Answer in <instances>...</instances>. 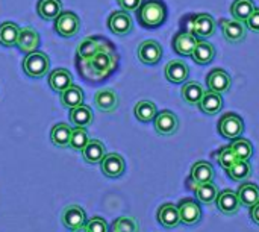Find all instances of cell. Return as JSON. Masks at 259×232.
I'll return each instance as SVG.
<instances>
[{
    "mask_svg": "<svg viewBox=\"0 0 259 232\" xmlns=\"http://www.w3.org/2000/svg\"><path fill=\"white\" fill-rule=\"evenodd\" d=\"M141 26L147 29L159 27L167 18V6L162 0H144L137 9Z\"/></svg>",
    "mask_w": 259,
    "mask_h": 232,
    "instance_id": "6da1fadb",
    "label": "cell"
},
{
    "mask_svg": "<svg viewBox=\"0 0 259 232\" xmlns=\"http://www.w3.org/2000/svg\"><path fill=\"white\" fill-rule=\"evenodd\" d=\"M90 65L93 68V71L97 74L99 79L106 78L115 67V56L112 55V52H108L105 47H99L96 50V53L90 58Z\"/></svg>",
    "mask_w": 259,
    "mask_h": 232,
    "instance_id": "7a4b0ae2",
    "label": "cell"
},
{
    "mask_svg": "<svg viewBox=\"0 0 259 232\" xmlns=\"http://www.w3.org/2000/svg\"><path fill=\"white\" fill-rule=\"evenodd\" d=\"M49 56L42 52H30L23 61V68L30 78H42L49 71Z\"/></svg>",
    "mask_w": 259,
    "mask_h": 232,
    "instance_id": "3957f363",
    "label": "cell"
},
{
    "mask_svg": "<svg viewBox=\"0 0 259 232\" xmlns=\"http://www.w3.org/2000/svg\"><path fill=\"white\" fill-rule=\"evenodd\" d=\"M188 32L194 33L197 38H209L215 33V20L209 14H194L190 17Z\"/></svg>",
    "mask_w": 259,
    "mask_h": 232,
    "instance_id": "277c9868",
    "label": "cell"
},
{
    "mask_svg": "<svg viewBox=\"0 0 259 232\" xmlns=\"http://www.w3.org/2000/svg\"><path fill=\"white\" fill-rule=\"evenodd\" d=\"M219 132L228 140H235L244 132V122L235 112H226L219 122Z\"/></svg>",
    "mask_w": 259,
    "mask_h": 232,
    "instance_id": "5b68a950",
    "label": "cell"
},
{
    "mask_svg": "<svg viewBox=\"0 0 259 232\" xmlns=\"http://www.w3.org/2000/svg\"><path fill=\"white\" fill-rule=\"evenodd\" d=\"M80 29V20L79 17L71 12V11H61L59 15L55 18V30L64 36V38H71L74 36Z\"/></svg>",
    "mask_w": 259,
    "mask_h": 232,
    "instance_id": "8992f818",
    "label": "cell"
},
{
    "mask_svg": "<svg viewBox=\"0 0 259 232\" xmlns=\"http://www.w3.org/2000/svg\"><path fill=\"white\" fill-rule=\"evenodd\" d=\"M61 222L62 225L70 229V231L76 232L77 229L83 228L85 222H87V214L85 210L79 205H68L64 208L62 216H61Z\"/></svg>",
    "mask_w": 259,
    "mask_h": 232,
    "instance_id": "52a82bcc",
    "label": "cell"
},
{
    "mask_svg": "<svg viewBox=\"0 0 259 232\" xmlns=\"http://www.w3.org/2000/svg\"><path fill=\"white\" fill-rule=\"evenodd\" d=\"M178 210H179V216H181V223H184V225L193 226V225L199 223L202 219L200 205L191 198L182 199L178 205Z\"/></svg>",
    "mask_w": 259,
    "mask_h": 232,
    "instance_id": "ba28073f",
    "label": "cell"
},
{
    "mask_svg": "<svg viewBox=\"0 0 259 232\" xmlns=\"http://www.w3.org/2000/svg\"><path fill=\"white\" fill-rule=\"evenodd\" d=\"M215 204H217V208L220 210V213H223L225 216H235L240 211V208L243 207L237 191L229 190V188L225 191H219Z\"/></svg>",
    "mask_w": 259,
    "mask_h": 232,
    "instance_id": "9c48e42d",
    "label": "cell"
},
{
    "mask_svg": "<svg viewBox=\"0 0 259 232\" xmlns=\"http://www.w3.org/2000/svg\"><path fill=\"white\" fill-rule=\"evenodd\" d=\"M153 123H155V131L159 135H164V137H168V135L176 134V131L179 128L178 117L171 111H168V109L158 112L156 117L153 119Z\"/></svg>",
    "mask_w": 259,
    "mask_h": 232,
    "instance_id": "30bf717a",
    "label": "cell"
},
{
    "mask_svg": "<svg viewBox=\"0 0 259 232\" xmlns=\"http://www.w3.org/2000/svg\"><path fill=\"white\" fill-rule=\"evenodd\" d=\"M102 173L108 178H120L126 170V163L121 155L118 153H106L103 160L100 161Z\"/></svg>",
    "mask_w": 259,
    "mask_h": 232,
    "instance_id": "8fae6325",
    "label": "cell"
},
{
    "mask_svg": "<svg viewBox=\"0 0 259 232\" xmlns=\"http://www.w3.org/2000/svg\"><path fill=\"white\" fill-rule=\"evenodd\" d=\"M138 58L143 64L155 65L162 58V47L155 40H146L138 47Z\"/></svg>",
    "mask_w": 259,
    "mask_h": 232,
    "instance_id": "7c38bea8",
    "label": "cell"
},
{
    "mask_svg": "<svg viewBox=\"0 0 259 232\" xmlns=\"http://www.w3.org/2000/svg\"><path fill=\"white\" fill-rule=\"evenodd\" d=\"M108 26H109L112 33L123 36L132 30L134 21H132V17L129 15L127 11H115L111 14L109 20H108Z\"/></svg>",
    "mask_w": 259,
    "mask_h": 232,
    "instance_id": "4fadbf2b",
    "label": "cell"
},
{
    "mask_svg": "<svg viewBox=\"0 0 259 232\" xmlns=\"http://www.w3.org/2000/svg\"><path fill=\"white\" fill-rule=\"evenodd\" d=\"M206 85L211 91L223 94L229 91L232 85V79L228 74V71H225L223 68H214L206 76Z\"/></svg>",
    "mask_w": 259,
    "mask_h": 232,
    "instance_id": "5bb4252c",
    "label": "cell"
},
{
    "mask_svg": "<svg viewBox=\"0 0 259 232\" xmlns=\"http://www.w3.org/2000/svg\"><path fill=\"white\" fill-rule=\"evenodd\" d=\"M222 32L229 43H241L247 35V27L238 20H220Z\"/></svg>",
    "mask_w": 259,
    "mask_h": 232,
    "instance_id": "9a60e30c",
    "label": "cell"
},
{
    "mask_svg": "<svg viewBox=\"0 0 259 232\" xmlns=\"http://www.w3.org/2000/svg\"><path fill=\"white\" fill-rule=\"evenodd\" d=\"M197 43H199V40L194 33H191L188 30H181L173 38V49L176 53H179L182 56H191Z\"/></svg>",
    "mask_w": 259,
    "mask_h": 232,
    "instance_id": "2e32d148",
    "label": "cell"
},
{
    "mask_svg": "<svg viewBox=\"0 0 259 232\" xmlns=\"http://www.w3.org/2000/svg\"><path fill=\"white\" fill-rule=\"evenodd\" d=\"M215 176L214 167L212 164H209L208 161H197L193 167H191V173H190V184L191 187L196 184H203V182H211Z\"/></svg>",
    "mask_w": 259,
    "mask_h": 232,
    "instance_id": "e0dca14e",
    "label": "cell"
},
{
    "mask_svg": "<svg viewBox=\"0 0 259 232\" xmlns=\"http://www.w3.org/2000/svg\"><path fill=\"white\" fill-rule=\"evenodd\" d=\"M165 78L173 82V84H182L188 79L190 74V68L188 65L181 61V59H173L165 65Z\"/></svg>",
    "mask_w": 259,
    "mask_h": 232,
    "instance_id": "ac0fdd59",
    "label": "cell"
},
{
    "mask_svg": "<svg viewBox=\"0 0 259 232\" xmlns=\"http://www.w3.org/2000/svg\"><path fill=\"white\" fill-rule=\"evenodd\" d=\"M197 106L200 108L202 112H205L208 115H215L223 108V97H222L220 93H215V91L209 90V91L203 93V96H202Z\"/></svg>",
    "mask_w": 259,
    "mask_h": 232,
    "instance_id": "d6986e66",
    "label": "cell"
},
{
    "mask_svg": "<svg viewBox=\"0 0 259 232\" xmlns=\"http://www.w3.org/2000/svg\"><path fill=\"white\" fill-rule=\"evenodd\" d=\"M158 222L164 226V228H176L181 223V216H179V210L175 204H164L159 207L158 210Z\"/></svg>",
    "mask_w": 259,
    "mask_h": 232,
    "instance_id": "ffe728a7",
    "label": "cell"
},
{
    "mask_svg": "<svg viewBox=\"0 0 259 232\" xmlns=\"http://www.w3.org/2000/svg\"><path fill=\"white\" fill-rule=\"evenodd\" d=\"M94 103L102 112H114L118 106V96L114 90H99L94 96Z\"/></svg>",
    "mask_w": 259,
    "mask_h": 232,
    "instance_id": "44dd1931",
    "label": "cell"
},
{
    "mask_svg": "<svg viewBox=\"0 0 259 232\" xmlns=\"http://www.w3.org/2000/svg\"><path fill=\"white\" fill-rule=\"evenodd\" d=\"M15 46L24 53L35 52L36 47L39 46V35L32 27H23V29H20Z\"/></svg>",
    "mask_w": 259,
    "mask_h": 232,
    "instance_id": "7402d4cb",
    "label": "cell"
},
{
    "mask_svg": "<svg viewBox=\"0 0 259 232\" xmlns=\"http://www.w3.org/2000/svg\"><path fill=\"white\" fill-rule=\"evenodd\" d=\"M105 155H106L105 144L99 140H90L87 146L82 149V157L88 164H100Z\"/></svg>",
    "mask_w": 259,
    "mask_h": 232,
    "instance_id": "603a6c76",
    "label": "cell"
},
{
    "mask_svg": "<svg viewBox=\"0 0 259 232\" xmlns=\"http://www.w3.org/2000/svg\"><path fill=\"white\" fill-rule=\"evenodd\" d=\"M73 84V76L67 68H56L49 74V85L53 91L62 93Z\"/></svg>",
    "mask_w": 259,
    "mask_h": 232,
    "instance_id": "cb8c5ba5",
    "label": "cell"
},
{
    "mask_svg": "<svg viewBox=\"0 0 259 232\" xmlns=\"http://www.w3.org/2000/svg\"><path fill=\"white\" fill-rule=\"evenodd\" d=\"M238 198H240V202L241 205L247 207V208H252L255 204L259 202V187L253 182H244L240 185L238 191H237Z\"/></svg>",
    "mask_w": 259,
    "mask_h": 232,
    "instance_id": "d4e9b609",
    "label": "cell"
},
{
    "mask_svg": "<svg viewBox=\"0 0 259 232\" xmlns=\"http://www.w3.org/2000/svg\"><path fill=\"white\" fill-rule=\"evenodd\" d=\"M191 58H193L197 64L206 65V64H209V62L215 58V49H214V46H212L211 43L199 40L197 46L194 47V52H193Z\"/></svg>",
    "mask_w": 259,
    "mask_h": 232,
    "instance_id": "484cf974",
    "label": "cell"
},
{
    "mask_svg": "<svg viewBox=\"0 0 259 232\" xmlns=\"http://www.w3.org/2000/svg\"><path fill=\"white\" fill-rule=\"evenodd\" d=\"M93 120H94V114H93L91 108L87 105H79V106L70 109V122L74 126L87 128L93 123Z\"/></svg>",
    "mask_w": 259,
    "mask_h": 232,
    "instance_id": "4316f807",
    "label": "cell"
},
{
    "mask_svg": "<svg viewBox=\"0 0 259 232\" xmlns=\"http://www.w3.org/2000/svg\"><path fill=\"white\" fill-rule=\"evenodd\" d=\"M228 176L235 181V182H244L247 179H250L252 176V166L249 161H243V160H237L228 170H226Z\"/></svg>",
    "mask_w": 259,
    "mask_h": 232,
    "instance_id": "83f0119b",
    "label": "cell"
},
{
    "mask_svg": "<svg viewBox=\"0 0 259 232\" xmlns=\"http://www.w3.org/2000/svg\"><path fill=\"white\" fill-rule=\"evenodd\" d=\"M193 190L196 193L197 201L202 204H208V205L215 202V199L219 196V188L212 181L203 182V184H196V185H193Z\"/></svg>",
    "mask_w": 259,
    "mask_h": 232,
    "instance_id": "f1b7e54d",
    "label": "cell"
},
{
    "mask_svg": "<svg viewBox=\"0 0 259 232\" xmlns=\"http://www.w3.org/2000/svg\"><path fill=\"white\" fill-rule=\"evenodd\" d=\"M83 102V91L80 87L71 84L68 88H65L62 93H61V103L62 106L65 108H76L79 105H82Z\"/></svg>",
    "mask_w": 259,
    "mask_h": 232,
    "instance_id": "f546056e",
    "label": "cell"
},
{
    "mask_svg": "<svg viewBox=\"0 0 259 232\" xmlns=\"http://www.w3.org/2000/svg\"><path fill=\"white\" fill-rule=\"evenodd\" d=\"M205 90L203 87L196 82V81H190L187 84H184L182 90H181V94H182V99L188 103V105H199L202 96H203Z\"/></svg>",
    "mask_w": 259,
    "mask_h": 232,
    "instance_id": "4dcf8cb0",
    "label": "cell"
},
{
    "mask_svg": "<svg viewBox=\"0 0 259 232\" xmlns=\"http://www.w3.org/2000/svg\"><path fill=\"white\" fill-rule=\"evenodd\" d=\"M71 137V128L65 123H58L52 128L50 140L56 147H68Z\"/></svg>",
    "mask_w": 259,
    "mask_h": 232,
    "instance_id": "1f68e13d",
    "label": "cell"
},
{
    "mask_svg": "<svg viewBox=\"0 0 259 232\" xmlns=\"http://www.w3.org/2000/svg\"><path fill=\"white\" fill-rule=\"evenodd\" d=\"M62 9L61 0H39L36 5V12L44 20H55Z\"/></svg>",
    "mask_w": 259,
    "mask_h": 232,
    "instance_id": "d6a6232c",
    "label": "cell"
},
{
    "mask_svg": "<svg viewBox=\"0 0 259 232\" xmlns=\"http://www.w3.org/2000/svg\"><path fill=\"white\" fill-rule=\"evenodd\" d=\"M20 27L12 21H5L0 24V44L5 47H12L17 44Z\"/></svg>",
    "mask_w": 259,
    "mask_h": 232,
    "instance_id": "836d02e7",
    "label": "cell"
},
{
    "mask_svg": "<svg viewBox=\"0 0 259 232\" xmlns=\"http://www.w3.org/2000/svg\"><path fill=\"white\" fill-rule=\"evenodd\" d=\"M134 112H135V117H137L140 122L149 123V122H152V120L156 117L158 109H156V105H155L153 102H150V100H140V102L135 105Z\"/></svg>",
    "mask_w": 259,
    "mask_h": 232,
    "instance_id": "e575fe53",
    "label": "cell"
},
{
    "mask_svg": "<svg viewBox=\"0 0 259 232\" xmlns=\"http://www.w3.org/2000/svg\"><path fill=\"white\" fill-rule=\"evenodd\" d=\"M253 11H255L253 0H235L231 6V14L238 21H246Z\"/></svg>",
    "mask_w": 259,
    "mask_h": 232,
    "instance_id": "d590c367",
    "label": "cell"
},
{
    "mask_svg": "<svg viewBox=\"0 0 259 232\" xmlns=\"http://www.w3.org/2000/svg\"><path fill=\"white\" fill-rule=\"evenodd\" d=\"M231 147L234 150V153L237 155L238 160H243V161H250V158L253 157V146L249 140L246 138H235L232 143H231Z\"/></svg>",
    "mask_w": 259,
    "mask_h": 232,
    "instance_id": "8d00e7d4",
    "label": "cell"
},
{
    "mask_svg": "<svg viewBox=\"0 0 259 232\" xmlns=\"http://www.w3.org/2000/svg\"><path fill=\"white\" fill-rule=\"evenodd\" d=\"M109 232H140V223L132 216H121L112 222Z\"/></svg>",
    "mask_w": 259,
    "mask_h": 232,
    "instance_id": "74e56055",
    "label": "cell"
},
{
    "mask_svg": "<svg viewBox=\"0 0 259 232\" xmlns=\"http://www.w3.org/2000/svg\"><path fill=\"white\" fill-rule=\"evenodd\" d=\"M90 141L88 138V132H87V128H80V126H76L74 129H71V137H70V146L73 150H80L87 146V143Z\"/></svg>",
    "mask_w": 259,
    "mask_h": 232,
    "instance_id": "f35d334b",
    "label": "cell"
},
{
    "mask_svg": "<svg viewBox=\"0 0 259 232\" xmlns=\"http://www.w3.org/2000/svg\"><path fill=\"white\" fill-rule=\"evenodd\" d=\"M215 157H217V161H219V164L225 169V170H228L238 158H237V155L234 153V150H232V147H231V144L229 146H223V147H220V150L215 153Z\"/></svg>",
    "mask_w": 259,
    "mask_h": 232,
    "instance_id": "ab89813d",
    "label": "cell"
},
{
    "mask_svg": "<svg viewBox=\"0 0 259 232\" xmlns=\"http://www.w3.org/2000/svg\"><path fill=\"white\" fill-rule=\"evenodd\" d=\"M99 47H100V46H99V43H97L94 38H88V40H85V41L79 46L77 53H79L80 58L90 59V58L96 53V50H97Z\"/></svg>",
    "mask_w": 259,
    "mask_h": 232,
    "instance_id": "60d3db41",
    "label": "cell"
},
{
    "mask_svg": "<svg viewBox=\"0 0 259 232\" xmlns=\"http://www.w3.org/2000/svg\"><path fill=\"white\" fill-rule=\"evenodd\" d=\"M83 231L85 232H109L108 223L105 222V219L102 217H93L88 222H85L83 225Z\"/></svg>",
    "mask_w": 259,
    "mask_h": 232,
    "instance_id": "b9f144b4",
    "label": "cell"
},
{
    "mask_svg": "<svg viewBox=\"0 0 259 232\" xmlns=\"http://www.w3.org/2000/svg\"><path fill=\"white\" fill-rule=\"evenodd\" d=\"M246 27L255 33H259V8H255V11L249 15V18L244 21Z\"/></svg>",
    "mask_w": 259,
    "mask_h": 232,
    "instance_id": "7bdbcfd3",
    "label": "cell"
},
{
    "mask_svg": "<svg viewBox=\"0 0 259 232\" xmlns=\"http://www.w3.org/2000/svg\"><path fill=\"white\" fill-rule=\"evenodd\" d=\"M143 0H118V5L123 11H127V12H132V11H137L140 8Z\"/></svg>",
    "mask_w": 259,
    "mask_h": 232,
    "instance_id": "ee69618b",
    "label": "cell"
},
{
    "mask_svg": "<svg viewBox=\"0 0 259 232\" xmlns=\"http://www.w3.org/2000/svg\"><path fill=\"white\" fill-rule=\"evenodd\" d=\"M250 217H252V220L259 226V202L258 204H255V205L250 208Z\"/></svg>",
    "mask_w": 259,
    "mask_h": 232,
    "instance_id": "f6af8a7d",
    "label": "cell"
}]
</instances>
